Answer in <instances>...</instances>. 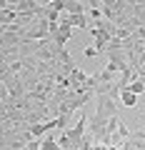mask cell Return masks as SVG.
I'll list each match as a JSON object with an SVG mask.
<instances>
[{
    "label": "cell",
    "instance_id": "1",
    "mask_svg": "<svg viewBox=\"0 0 145 150\" xmlns=\"http://www.w3.org/2000/svg\"><path fill=\"white\" fill-rule=\"evenodd\" d=\"M105 55H108L105 70H108V73H113V75L123 73V70L130 65V63H128V53H125V50H105Z\"/></svg>",
    "mask_w": 145,
    "mask_h": 150
},
{
    "label": "cell",
    "instance_id": "2",
    "mask_svg": "<svg viewBox=\"0 0 145 150\" xmlns=\"http://www.w3.org/2000/svg\"><path fill=\"white\" fill-rule=\"evenodd\" d=\"M98 98V105H95V115L103 120H110L113 115H118V100H113L110 95H95Z\"/></svg>",
    "mask_w": 145,
    "mask_h": 150
},
{
    "label": "cell",
    "instance_id": "3",
    "mask_svg": "<svg viewBox=\"0 0 145 150\" xmlns=\"http://www.w3.org/2000/svg\"><path fill=\"white\" fill-rule=\"evenodd\" d=\"M63 133H65V135H68V138H70V143L75 145L78 140H80L83 135L88 133V112H80V118H78V123L73 125V128H68V130H63Z\"/></svg>",
    "mask_w": 145,
    "mask_h": 150
},
{
    "label": "cell",
    "instance_id": "4",
    "mask_svg": "<svg viewBox=\"0 0 145 150\" xmlns=\"http://www.w3.org/2000/svg\"><path fill=\"white\" fill-rule=\"evenodd\" d=\"M85 10H88V3H83V0H65L68 15H85Z\"/></svg>",
    "mask_w": 145,
    "mask_h": 150
},
{
    "label": "cell",
    "instance_id": "5",
    "mask_svg": "<svg viewBox=\"0 0 145 150\" xmlns=\"http://www.w3.org/2000/svg\"><path fill=\"white\" fill-rule=\"evenodd\" d=\"M118 103H120L123 108H130V110H133V108H138V95H133V93H130L128 88H125V90H120Z\"/></svg>",
    "mask_w": 145,
    "mask_h": 150
},
{
    "label": "cell",
    "instance_id": "6",
    "mask_svg": "<svg viewBox=\"0 0 145 150\" xmlns=\"http://www.w3.org/2000/svg\"><path fill=\"white\" fill-rule=\"evenodd\" d=\"M15 23V10L10 8V0H8V8H0V28H8Z\"/></svg>",
    "mask_w": 145,
    "mask_h": 150
},
{
    "label": "cell",
    "instance_id": "7",
    "mask_svg": "<svg viewBox=\"0 0 145 150\" xmlns=\"http://www.w3.org/2000/svg\"><path fill=\"white\" fill-rule=\"evenodd\" d=\"M128 90L130 93H133V95H145V75H143V78H138V80H133V83H130V85H128Z\"/></svg>",
    "mask_w": 145,
    "mask_h": 150
},
{
    "label": "cell",
    "instance_id": "8",
    "mask_svg": "<svg viewBox=\"0 0 145 150\" xmlns=\"http://www.w3.org/2000/svg\"><path fill=\"white\" fill-rule=\"evenodd\" d=\"M40 150H60V148H58V140H53V135L40 138Z\"/></svg>",
    "mask_w": 145,
    "mask_h": 150
},
{
    "label": "cell",
    "instance_id": "9",
    "mask_svg": "<svg viewBox=\"0 0 145 150\" xmlns=\"http://www.w3.org/2000/svg\"><path fill=\"white\" fill-rule=\"evenodd\" d=\"M113 78H115L113 73L103 70V73H98V75H95V83H113Z\"/></svg>",
    "mask_w": 145,
    "mask_h": 150
},
{
    "label": "cell",
    "instance_id": "10",
    "mask_svg": "<svg viewBox=\"0 0 145 150\" xmlns=\"http://www.w3.org/2000/svg\"><path fill=\"white\" fill-rule=\"evenodd\" d=\"M83 53H85L88 58H95V55H98V50H95V48H85V50H83Z\"/></svg>",
    "mask_w": 145,
    "mask_h": 150
}]
</instances>
